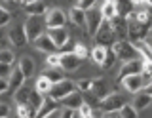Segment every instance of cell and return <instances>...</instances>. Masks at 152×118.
Here are the masks:
<instances>
[{
    "instance_id": "1",
    "label": "cell",
    "mask_w": 152,
    "mask_h": 118,
    "mask_svg": "<svg viewBox=\"0 0 152 118\" xmlns=\"http://www.w3.org/2000/svg\"><path fill=\"white\" fill-rule=\"evenodd\" d=\"M110 48L114 50V54H116V57L122 61V63H126V61H131V59H137V57H141V54H139V50L135 48V44L129 40H116L114 44L110 46ZM142 59V57H141Z\"/></svg>"
},
{
    "instance_id": "2",
    "label": "cell",
    "mask_w": 152,
    "mask_h": 118,
    "mask_svg": "<svg viewBox=\"0 0 152 118\" xmlns=\"http://www.w3.org/2000/svg\"><path fill=\"white\" fill-rule=\"evenodd\" d=\"M27 32V38L31 42H34L40 34H44V27H46V19L42 15H28V19L23 23Z\"/></svg>"
},
{
    "instance_id": "3",
    "label": "cell",
    "mask_w": 152,
    "mask_h": 118,
    "mask_svg": "<svg viewBox=\"0 0 152 118\" xmlns=\"http://www.w3.org/2000/svg\"><path fill=\"white\" fill-rule=\"evenodd\" d=\"M148 31H150V23H141L129 17V21H127V38H129V42L135 44L139 40H145Z\"/></svg>"
},
{
    "instance_id": "4",
    "label": "cell",
    "mask_w": 152,
    "mask_h": 118,
    "mask_svg": "<svg viewBox=\"0 0 152 118\" xmlns=\"http://www.w3.org/2000/svg\"><path fill=\"white\" fill-rule=\"evenodd\" d=\"M95 40H97V44L107 46V48H110L114 42H116V32H114L112 25H110V19H103L99 31L95 32Z\"/></svg>"
},
{
    "instance_id": "5",
    "label": "cell",
    "mask_w": 152,
    "mask_h": 118,
    "mask_svg": "<svg viewBox=\"0 0 152 118\" xmlns=\"http://www.w3.org/2000/svg\"><path fill=\"white\" fill-rule=\"evenodd\" d=\"M74 88H76V84L72 82V80H59V82H55L53 86H51L50 89V97H53L55 101H61L63 97H66L70 92H74Z\"/></svg>"
},
{
    "instance_id": "6",
    "label": "cell",
    "mask_w": 152,
    "mask_h": 118,
    "mask_svg": "<svg viewBox=\"0 0 152 118\" xmlns=\"http://www.w3.org/2000/svg\"><path fill=\"white\" fill-rule=\"evenodd\" d=\"M66 13L61 8H51L46 13V29H55V27H65Z\"/></svg>"
},
{
    "instance_id": "7",
    "label": "cell",
    "mask_w": 152,
    "mask_h": 118,
    "mask_svg": "<svg viewBox=\"0 0 152 118\" xmlns=\"http://www.w3.org/2000/svg\"><path fill=\"white\" fill-rule=\"evenodd\" d=\"M126 103L120 93H108L107 97L101 99V111L103 112H114V111H120L122 105Z\"/></svg>"
},
{
    "instance_id": "8",
    "label": "cell",
    "mask_w": 152,
    "mask_h": 118,
    "mask_svg": "<svg viewBox=\"0 0 152 118\" xmlns=\"http://www.w3.org/2000/svg\"><path fill=\"white\" fill-rule=\"evenodd\" d=\"M120 84L127 89L129 93H137L141 92L142 86H145V80H142V74L141 73H135V74H127L120 80Z\"/></svg>"
},
{
    "instance_id": "9",
    "label": "cell",
    "mask_w": 152,
    "mask_h": 118,
    "mask_svg": "<svg viewBox=\"0 0 152 118\" xmlns=\"http://www.w3.org/2000/svg\"><path fill=\"white\" fill-rule=\"evenodd\" d=\"M86 17H88V32L91 36H95V32L99 31V27H101L103 23V13L101 10H97V8H89L88 12H86Z\"/></svg>"
},
{
    "instance_id": "10",
    "label": "cell",
    "mask_w": 152,
    "mask_h": 118,
    "mask_svg": "<svg viewBox=\"0 0 152 118\" xmlns=\"http://www.w3.org/2000/svg\"><path fill=\"white\" fill-rule=\"evenodd\" d=\"M82 57L74 54V51H66V54H61V69L66 70V73H72L82 65Z\"/></svg>"
},
{
    "instance_id": "11",
    "label": "cell",
    "mask_w": 152,
    "mask_h": 118,
    "mask_svg": "<svg viewBox=\"0 0 152 118\" xmlns=\"http://www.w3.org/2000/svg\"><path fill=\"white\" fill-rule=\"evenodd\" d=\"M48 34H50V38L53 40V44L57 46V48H65V46L69 44V40H70V34H69V31H66L65 27L48 29Z\"/></svg>"
},
{
    "instance_id": "12",
    "label": "cell",
    "mask_w": 152,
    "mask_h": 118,
    "mask_svg": "<svg viewBox=\"0 0 152 118\" xmlns=\"http://www.w3.org/2000/svg\"><path fill=\"white\" fill-rule=\"evenodd\" d=\"M8 38H10V44L15 46V48H23V46L28 42L27 32H25V27H23V25L13 27V29L8 32Z\"/></svg>"
},
{
    "instance_id": "13",
    "label": "cell",
    "mask_w": 152,
    "mask_h": 118,
    "mask_svg": "<svg viewBox=\"0 0 152 118\" xmlns=\"http://www.w3.org/2000/svg\"><path fill=\"white\" fill-rule=\"evenodd\" d=\"M135 73H142V59L137 57V59H131V61H126L120 69V74H118V82L127 76V74H135Z\"/></svg>"
},
{
    "instance_id": "14",
    "label": "cell",
    "mask_w": 152,
    "mask_h": 118,
    "mask_svg": "<svg viewBox=\"0 0 152 118\" xmlns=\"http://www.w3.org/2000/svg\"><path fill=\"white\" fill-rule=\"evenodd\" d=\"M86 12L88 10H82V8L74 6L69 10V19L70 23H74L76 27H80V29H88V17H86Z\"/></svg>"
},
{
    "instance_id": "15",
    "label": "cell",
    "mask_w": 152,
    "mask_h": 118,
    "mask_svg": "<svg viewBox=\"0 0 152 118\" xmlns=\"http://www.w3.org/2000/svg\"><path fill=\"white\" fill-rule=\"evenodd\" d=\"M116 12L124 19H129L135 13V2L133 0H116Z\"/></svg>"
},
{
    "instance_id": "16",
    "label": "cell",
    "mask_w": 152,
    "mask_h": 118,
    "mask_svg": "<svg viewBox=\"0 0 152 118\" xmlns=\"http://www.w3.org/2000/svg\"><path fill=\"white\" fill-rule=\"evenodd\" d=\"M34 48L40 50V51H44V54H51V51L57 50V46L53 44V40L50 38V34H40L34 40Z\"/></svg>"
},
{
    "instance_id": "17",
    "label": "cell",
    "mask_w": 152,
    "mask_h": 118,
    "mask_svg": "<svg viewBox=\"0 0 152 118\" xmlns=\"http://www.w3.org/2000/svg\"><path fill=\"white\" fill-rule=\"evenodd\" d=\"M57 108V101L53 97H44V101H42V105L40 108L36 111V118H46V116H50L51 112H53Z\"/></svg>"
},
{
    "instance_id": "18",
    "label": "cell",
    "mask_w": 152,
    "mask_h": 118,
    "mask_svg": "<svg viewBox=\"0 0 152 118\" xmlns=\"http://www.w3.org/2000/svg\"><path fill=\"white\" fill-rule=\"evenodd\" d=\"M61 103H63V107L78 108V107L84 103V97H82V93H80V89H74V92H70L66 97H63V99H61Z\"/></svg>"
},
{
    "instance_id": "19",
    "label": "cell",
    "mask_w": 152,
    "mask_h": 118,
    "mask_svg": "<svg viewBox=\"0 0 152 118\" xmlns=\"http://www.w3.org/2000/svg\"><path fill=\"white\" fill-rule=\"evenodd\" d=\"M91 93H93V97H95V99H99V101H101L103 97H107V95H108V84H107V80H104V78H97V80H93Z\"/></svg>"
},
{
    "instance_id": "20",
    "label": "cell",
    "mask_w": 152,
    "mask_h": 118,
    "mask_svg": "<svg viewBox=\"0 0 152 118\" xmlns=\"http://www.w3.org/2000/svg\"><path fill=\"white\" fill-rule=\"evenodd\" d=\"M19 69L23 70V74H25V78H32L34 76V70H36V65H34V61H32L28 55H23L21 59H19V65H17Z\"/></svg>"
},
{
    "instance_id": "21",
    "label": "cell",
    "mask_w": 152,
    "mask_h": 118,
    "mask_svg": "<svg viewBox=\"0 0 152 118\" xmlns=\"http://www.w3.org/2000/svg\"><path fill=\"white\" fill-rule=\"evenodd\" d=\"M25 74H23V70L19 69V67H15L12 70V74H10V78H8V82H10V89H13V92H15V89H19L23 86V84H25Z\"/></svg>"
},
{
    "instance_id": "22",
    "label": "cell",
    "mask_w": 152,
    "mask_h": 118,
    "mask_svg": "<svg viewBox=\"0 0 152 118\" xmlns=\"http://www.w3.org/2000/svg\"><path fill=\"white\" fill-rule=\"evenodd\" d=\"M150 103H152V95H148L146 92H137V95L135 99H133V107L137 108V111H145L146 107H150Z\"/></svg>"
},
{
    "instance_id": "23",
    "label": "cell",
    "mask_w": 152,
    "mask_h": 118,
    "mask_svg": "<svg viewBox=\"0 0 152 118\" xmlns=\"http://www.w3.org/2000/svg\"><path fill=\"white\" fill-rule=\"evenodd\" d=\"M110 25L114 32H116V36H120V38H124V36L127 34V19H124V17L116 15L114 19H110Z\"/></svg>"
},
{
    "instance_id": "24",
    "label": "cell",
    "mask_w": 152,
    "mask_h": 118,
    "mask_svg": "<svg viewBox=\"0 0 152 118\" xmlns=\"http://www.w3.org/2000/svg\"><path fill=\"white\" fill-rule=\"evenodd\" d=\"M99 10H101L104 19H114V17L118 15V12H116V0H104L103 6L99 8Z\"/></svg>"
},
{
    "instance_id": "25",
    "label": "cell",
    "mask_w": 152,
    "mask_h": 118,
    "mask_svg": "<svg viewBox=\"0 0 152 118\" xmlns=\"http://www.w3.org/2000/svg\"><path fill=\"white\" fill-rule=\"evenodd\" d=\"M44 76L50 80L51 84H55V82H59V80H63L65 74L61 73V67H50L48 70H44Z\"/></svg>"
},
{
    "instance_id": "26",
    "label": "cell",
    "mask_w": 152,
    "mask_h": 118,
    "mask_svg": "<svg viewBox=\"0 0 152 118\" xmlns=\"http://www.w3.org/2000/svg\"><path fill=\"white\" fill-rule=\"evenodd\" d=\"M25 10H27V13L28 15H44V13L48 12L46 10V4L44 2H32V4H28V6H25Z\"/></svg>"
},
{
    "instance_id": "27",
    "label": "cell",
    "mask_w": 152,
    "mask_h": 118,
    "mask_svg": "<svg viewBox=\"0 0 152 118\" xmlns=\"http://www.w3.org/2000/svg\"><path fill=\"white\" fill-rule=\"evenodd\" d=\"M51 86H53V84L50 82V80H48L44 74H42L40 78L36 80V86H34V89L36 92H40L42 95H50V89H51Z\"/></svg>"
},
{
    "instance_id": "28",
    "label": "cell",
    "mask_w": 152,
    "mask_h": 118,
    "mask_svg": "<svg viewBox=\"0 0 152 118\" xmlns=\"http://www.w3.org/2000/svg\"><path fill=\"white\" fill-rule=\"evenodd\" d=\"M107 46H101V44H97L95 48L91 50V59L95 61L97 65H101L103 61H104V57H107Z\"/></svg>"
},
{
    "instance_id": "29",
    "label": "cell",
    "mask_w": 152,
    "mask_h": 118,
    "mask_svg": "<svg viewBox=\"0 0 152 118\" xmlns=\"http://www.w3.org/2000/svg\"><path fill=\"white\" fill-rule=\"evenodd\" d=\"M118 112H120V118H137L139 116V111L133 107V103H124Z\"/></svg>"
},
{
    "instance_id": "30",
    "label": "cell",
    "mask_w": 152,
    "mask_h": 118,
    "mask_svg": "<svg viewBox=\"0 0 152 118\" xmlns=\"http://www.w3.org/2000/svg\"><path fill=\"white\" fill-rule=\"evenodd\" d=\"M31 88H25V84H23L19 89H15V93H13V99H15V103H28V97H31Z\"/></svg>"
},
{
    "instance_id": "31",
    "label": "cell",
    "mask_w": 152,
    "mask_h": 118,
    "mask_svg": "<svg viewBox=\"0 0 152 118\" xmlns=\"http://www.w3.org/2000/svg\"><path fill=\"white\" fill-rule=\"evenodd\" d=\"M44 97H46V95H42L40 92L32 89V92H31V97H28V105L34 108V111H38V108H40V105H42V101H44Z\"/></svg>"
},
{
    "instance_id": "32",
    "label": "cell",
    "mask_w": 152,
    "mask_h": 118,
    "mask_svg": "<svg viewBox=\"0 0 152 118\" xmlns=\"http://www.w3.org/2000/svg\"><path fill=\"white\" fill-rule=\"evenodd\" d=\"M118 61V57H116V54H114V50L112 48H108L107 50V57H104V61L101 63V69L103 70H108V69H112V65Z\"/></svg>"
},
{
    "instance_id": "33",
    "label": "cell",
    "mask_w": 152,
    "mask_h": 118,
    "mask_svg": "<svg viewBox=\"0 0 152 118\" xmlns=\"http://www.w3.org/2000/svg\"><path fill=\"white\" fill-rule=\"evenodd\" d=\"M131 17L137 19V21H141V23H150V25H152V13H150V10H137Z\"/></svg>"
},
{
    "instance_id": "34",
    "label": "cell",
    "mask_w": 152,
    "mask_h": 118,
    "mask_svg": "<svg viewBox=\"0 0 152 118\" xmlns=\"http://www.w3.org/2000/svg\"><path fill=\"white\" fill-rule=\"evenodd\" d=\"M46 65H48V67H61V54H55V51L48 54Z\"/></svg>"
},
{
    "instance_id": "35",
    "label": "cell",
    "mask_w": 152,
    "mask_h": 118,
    "mask_svg": "<svg viewBox=\"0 0 152 118\" xmlns=\"http://www.w3.org/2000/svg\"><path fill=\"white\" fill-rule=\"evenodd\" d=\"M0 61L2 63H10V65H13V61H15V55H13V51L6 48V50H0Z\"/></svg>"
},
{
    "instance_id": "36",
    "label": "cell",
    "mask_w": 152,
    "mask_h": 118,
    "mask_svg": "<svg viewBox=\"0 0 152 118\" xmlns=\"http://www.w3.org/2000/svg\"><path fill=\"white\" fill-rule=\"evenodd\" d=\"M76 88H78L80 92H91L93 80L91 78H82V80H78V82H76Z\"/></svg>"
},
{
    "instance_id": "37",
    "label": "cell",
    "mask_w": 152,
    "mask_h": 118,
    "mask_svg": "<svg viewBox=\"0 0 152 118\" xmlns=\"http://www.w3.org/2000/svg\"><path fill=\"white\" fill-rule=\"evenodd\" d=\"M72 51H74L76 55H78V57H82V59H86V57L89 55V50L86 48L82 42H76V44H74V48H72Z\"/></svg>"
},
{
    "instance_id": "38",
    "label": "cell",
    "mask_w": 152,
    "mask_h": 118,
    "mask_svg": "<svg viewBox=\"0 0 152 118\" xmlns=\"http://www.w3.org/2000/svg\"><path fill=\"white\" fill-rule=\"evenodd\" d=\"M91 112H93V108L89 103H82V105L78 107V116H82V118H91Z\"/></svg>"
},
{
    "instance_id": "39",
    "label": "cell",
    "mask_w": 152,
    "mask_h": 118,
    "mask_svg": "<svg viewBox=\"0 0 152 118\" xmlns=\"http://www.w3.org/2000/svg\"><path fill=\"white\" fill-rule=\"evenodd\" d=\"M10 21H12V13H10L6 8L0 6V27H6Z\"/></svg>"
},
{
    "instance_id": "40",
    "label": "cell",
    "mask_w": 152,
    "mask_h": 118,
    "mask_svg": "<svg viewBox=\"0 0 152 118\" xmlns=\"http://www.w3.org/2000/svg\"><path fill=\"white\" fill-rule=\"evenodd\" d=\"M12 65L10 63H2V61H0V76L2 78H10V74H12Z\"/></svg>"
},
{
    "instance_id": "41",
    "label": "cell",
    "mask_w": 152,
    "mask_h": 118,
    "mask_svg": "<svg viewBox=\"0 0 152 118\" xmlns=\"http://www.w3.org/2000/svg\"><path fill=\"white\" fill-rule=\"evenodd\" d=\"M76 6L82 8V10H89L95 6V0H76Z\"/></svg>"
},
{
    "instance_id": "42",
    "label": "cell",
    "mask_w": 152,
    "mask_h": 118,
    "mask_svg": "<svg viewBox=\"0 0 152 118\" xmlns=\"http://www.w3.org/2000/svg\"><path fill=\"white\" fill-rule=\"evenodd\" d=\"M12 114V107L8 103H0V118H8Z\"/></svg>"
},
{
    "instance_id": "43",
    "label": "cell",
    "mask_w": 152,
    "mask_h": 118,
    "mask_svg": "<svg viewBox=\"0 0 152 118\" xmlns=\"http://www.w3.org/2000/svg\"><path fill=\"white\" fill-rule=\"evenodd\" d=\"M10 89V82H8V78H2L0 76V93H6Z\"/></svg>"
},
{
    "instance_id": "44",
    "label": "cell",
    "mask_w": 152,
    "mask_h": 118,
    "mask_svg": "<svg viewBox=\"0 0 152 118\" xmlns=\"http://www.w3.org/2000/svg\"><path fill=\"white\" fill-rule=\"evenodd\" d=\"M8 44H10V38H2V36H0V50H6Z\"/></svg>"
},
{
    "instance_id": "45",
    "label": "cell",
    "mask_w": 152,
    "mask_h": 118,
    "mask_svg": "<svg viewBox=\"0 0 152 118\" xmlns=\"http://www.w3.org/2000/svg\"><path fill=\"white\" fill-rule=\"evenodd\" d=\"M142 92H146L148 95H152V80H150L148 84H145V86H142Z\"/></svg>"
},
{
    "instance_id": "46",
    "label": "cell",
    "mask_w": 152,
    "mask_h": 118,
    "mask_svg": "<svg viewBox=\"0 0 152 118\" xmlns=\"http://www.w3.org/2000/svg\"><path fill=\"white\" fill-rule=\"evenodd\" d=\"M32 2H38V0H21L23 6H28V4H32Z\"/></svg>"
},
{
    "instance_id": "47",
    "label": "cell",
    "mask_w": 152,
    "mask_h": 118,
    "mask_svg": "<svg viewBox=\"0 0 152 118\" xmlns=\"http://www.w3.org/2000/svg\"><path fill=\"white\" fill-rule=\"evenodd\" d=\"M145 4H146L148 8H152V0H145Z\"/></svg>"
},
{
    "instance_id": "48",
    "label": "cell",
    "mask_w": 152,
    "mask_h": 118,
    "mask_svg": "<svg viewBox=\"0 0 152 118\" xmlns=\"http://www.w3.org/2000/svg\"><path fill=\"white\" fill-rule=\"evenodd\" d=\"M133 2H135V6H137V4H145V0H133Z\"/></svg>"
}]
</instances>
